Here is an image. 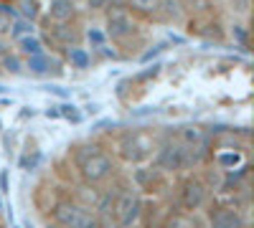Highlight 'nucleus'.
<instances>
[{
  "instance_id": "obj_9",
  "label": "nucleus",
  "mask_w": 254,
  "mask_h": 228,
  "mask_svg": "<svg viewBox=\"0 0 254 228\" xmlns=\"http://www.w3.org/2000/svg\"><path fill=\"white\" fill-rule=\"evenodd\" d=\"M130 182L145 195V193H158V188L165 185V175L155 168V165H135V170L130 175Z\"/></svg>"
},
{
  "instance_id": "obj_15",
  "label": "nucleus",
  "mask_w": 254,
  "mask_h": 228,
  "mask_svg": "<svg viewBox=\"0 0 254 228\" xmlns=\"http://www.w3.org/2000/svg\"><path fill=\"white\" fill-rule=\"evenodd\" d=\"M122 5L130 10L137 20H155L160 0H122Z\"/></svg>"
},
{
  "instance_id": "obj_8",
  "label": "nucleus",
  "mask_w": 254,
  "mask_h": 228,
  "mask_svg": "<svg viewBox=\"0 0 254 228\" xmlns=\"http://www.w3.org/2000/svg\"><path fill=\"white\" fill-rule=\"evenodd\" d=\"M23 66H26V74H31V76H36V79L61 76L64 69H66L61 53H54V51H44V53H36V56H26V58H23Z\"/></svg>"
},
{
  "instance_id": "obj_35",
  "label": "nucleus",
  "mask_w": 254,
  "mask_h": 228,
  "mask_svg": "<svg viewBox=\"0 0 254 228\" xmlns=\"http://www.w3.org/2000/svg\"><path fill=\"white\" fill-rule=\"evenodd\" d=\"M44 117H46V119H61V117H59V104L46 107V109H44Z\"/></svg>"
},
{
  "instance_id": "obj_20",
  "label": "nucleus",
  "mask_w": 254,
  "mask_h": 228,
  "mask_svg": "<svg viewBox=\"0 0 254 228\" xmlns=\"http://www.w3.org/2000/svg\"><path fill=\"white\" fill-rule=\"evenodd\" d=\"M99 188L97 185H87V182H81L79 180V188H76V193L71 195L76 203H81V205H87V208H92L94 211V205H97V200H99Z\"/></svg>"
},
{
  "instance_id": "obj_1",
  "label": "nucleus",
  "mask_w": 254,
  "mask_h": 228,
  "mask_svg": "<svg viewBox=\"0 0 254 228\" xmlns=\"http://www.w3.org/2000/svg\"><path fill=\"white\" fill-rule=\"evenodd\" d=\"M155 142H158V135L145 130V127H137V130H122L115 139V160H120L122 165H145L150 162L153 157V150H155Z\"/></svg>"
},
{
  "instance_id": "obj_34",
  "label": "nucleus",
  "mask_w": 254,
  "mask_h": 228,
  "mask_svg": "<svg viewBox=\"0 0 254 228\" xmlns=\"http://www.w3.org/2000/svg\"><path fill=\"white\" fill-rule=\"evenodd\" d=\"M13 46H10V38L5 36V33H0V56H3V53H8Z\"/></svg>"
},
{
  "instance_id": "obj_29",
  "label": "nucleus",
  "mask_w": 254,
  "mask_h": 228,
  "mask_svg": "<svg viewBox=\"0 0 254 228\" xmlns=\"http://www.w3.org/2000/svg\"><path fill=\"white\" fill-rule=\"evenodd\" d=\"M112 3H117V0H87V10L89 13H104Z\"/></svg>"
},
{
  "instance_id": "obj_41",
  "label": "nucleus",
  "mask_w": 254,
  "mask_h": 228,
  "mask_svg": "<svg viewBox=\"0 0 254 228\" xmlns=\"http://www.w3.org/2000/svg\"><path fill=\"white\" fill-rule=\"evenodd\" d=\"M0 76H3V69H0Z\"/></svg>"
},
{
  "instance_id": "obj_33",
  "label": "nucleus",
  "mask_w": 254,
  "mask_h": 228,
  "mask_svg": "<svg viewBox=\"0 0 254 228\" xmlns=\"http://www.w3.org/2000/svg\"><path fill=\"white\" fill-rule=\"evenodd\" d=\"M0 193L8 195L10 193V185H8V170H0Z\"/></svg>"
},
{
  "instance_id": "obj_36",
  "label": "nucleus",
  "mask_w": 254,
  "mask_h": 228,
  "mask_svg": "<svg viewBox=\"0 0 254 228\" xmlns=\"http://www.w3.org/2000/svg\"><path fill=\"white\" fill-rule=\"evenodd\" d=\"M33 114H36V109H33V107H23V112L18 114V119H28V117H33Z\"/></svg>"
},
{
  "instance_id": "obj_37",
  "label": "nucleus",
  "mask_w": 254,
  "mask_h": 228,
  "mask_svg": "<svg viewBox=\"0 0 254 228\" xmlns=\"http://www.w3.org/2000/svg\"><path fill=\"white\" fill-rule=\"evenodd\" d=\"M5 94H10V89L5 84H0V96H5Z\"/></svg>"
},
{
  "instance_id": "obj_12",
  "label": "nucleus",
  "mask_w": 254,
  "mask_h": 228,
  "mask_svg": "<svg viewBox=\"0 0 254 228\" xmlns=\"http://www.w3.org/2000/svg\"><path fill=\"white\" fill-rule=\"evenodd\" d=\"M186 10L181 5V0H160V8L155 15V23H168V26H186Z\"/></svg>"
},
{
  "instance_id": "obj_11",
  "label": "nucleus",
  "mask_w": 254,
  "mask_h": 228,
  "mask_svg": "<svg viewBox=\"0 0 254 228\" xmlns=\"http://www.w3.org/2000/svg\"><path fill=\"white\" fill-rule=\"evenodd\" d=\"M186 147H211V137L206 132V127L201 124H193V122H186L178 127V132H173Z\"/></svg>"
},
{
  "instance_id": "obj_17",
  "label": "nucleus",
  "mask_w": 254,
  "mask_h": 228,
  "mask_svg": "<svg viewBox=\"0 0 254 228\" xmlns=\"http://www.w3.org/2000/svg\"><path fill=\"white\" fill-rule=\"evenodd\" d=\"M0 69H3V74H10V76H23L26 74L23 56H20L15 48H10L8 53L0 56Z\"/></svg>"
},
{
  "instance_id": "obj_32",
  "label": "nucleus",
  "mask_w": 254,
  "mask_h": 228,
  "mask_svg": "<svg viewBox=\"0 0 254 228\" xmlns=\"http://www.w3.org/2000/svg\"><path fill=\"white\" fill-rule=\"evenodd\" d=\"M81 112H84V117H87V114H89V117H97V114L102 112V104H99V101H89V104H84Z\"/></svg>"
},
{
  "instance_id": "obj_10",
  "label": "nucleus",
  "mask_w": 254,
  "mask_h": 228,
  "mask_svg": "<svg viewBox=\"0 0 254 228\" xmlns=\"http://www.w3.org/2000/svg\"><path fill=\"white\" fill-rule=\"evenodd\" d=\"M44 18L51 23H69L79 18V3L76 0H49L44 5Z\"/></svg>"
},
{
  "instance_id": "obj_28",
  "label": "nucleus",
  "mask_w": 254,
  "mask_h": 228,
  "mask_svg": "<svg viewBox=\"0 0 254 228\" xmlns=\"http://www.w3.org/2000/svg\"><path fill=\"white\" fill-rule=\"evenodd\" d=\"M160 69H163V64H160V61H155L153 66H147L145 71H140L135 79H137V81H150V79H155V76L160 74Z\"/></svg>"
},
{
  "instance_id": "obj_39",
  "label": "nucleus",
  "mask_w": 254,
  "mask_h": 228,
  "mask_svg": "<svg viewBox=\"0 0 254 228\" xmlns=\"http://www.w3.org/2000/svg\"><path fill=\"white\" fill-rule=\"evenodd\" d=\"M130 228H142V223H140V226H130Z\"/></svg>"
},
{
  "instance_id": "obj_38",
  "label": "nucleus",
  "mask_w": 254,
  "mask_h": 228,
  "mask_svg": "<svg viewBox=\"0 0 254 228\" xmlns=\"http://www.w3.org/2000/svg\"><path fill=\"white\" fill-rule=\"evenodd\" d=\"M224 3H226V0H211V5H214V8L216 5H224Z\"/></svg>"
},
{
  "instance_id": "obj_6",
  "label": "nucleus",
  "mask_w": 254,
  "mask_h": 228,
  "mask_svg": "<svg viewBox=\"0 0 254 228\" xmlns=\"http://www.w3.org/2000/svg\"><path fill=\"white\" fill-rule=\"evenodd\" d=\"M74 170H76V178H79L81 182L97 185V188H99V185L110 182V180L117 175V160H115V155L107 152V147H104V144H99L94 152H89L81 162L74 165Z\"/></svg>"
},
{
  "instance_id": "obj_23",
  "label": "nucleus",
  "mask_w": 254,
  "mask_h": 228,
  "mask_svg": "<svg viewBox=\"0 0 254 228\" xmlns=\"http://www.w3.org/2000/svg\"><path fill=\"white\" fill-rule=\"evenodd\" d=\"M59 117H61L64 122H69V124H81V122H84V112H81V107L71 104L69 99L59 104Z\"/></svg>"
},
{
  "instance_id": "obj_13",
  "label": "nucleus",
  "mask_w": 254,
  "mask_h": 228,
  "mask_svg": "<svg viewBox=\"0 0 254 228\" xmlns=\"http://www.w3.org/2000/svg\"><path fill=\"white\" fill-rule=\"evenodd\" d=\"M61 58H64V64L71 66V69H76V71H89V69L94 66V56H92V51H89V48H84L81 44L69 46L66 51L61 53Z\"/></svg>"
},
{
  "instance_id": "obj_14",
  "label": "nucleus",
  "mask_w": 254,
  "mask_h": 228,
  "mask_svg": "<svg viewBox=\"0 0 254 228\" xmlns=\"http://www.w3.org/2000/svg\"><path fill=\"white\" fill-rule=\"evenodd\" d=\"M160 228H203V226H201V221L196 218V213H188V211L176 208V211H168V213H165Z\"/></svg>"
},
{
  "instance_id": "obj_19",
  "label": "nucleus",
  "mask_w": 254,
  "mask_h": 228,
  "mask_svg": "<svg viewBox=\"0 0 254 228\" xmlns=\"http://www.w3.org/2000/svg\"><path fill=\"white\" fill-rule=\"evenodd\" d=\"M226 33L237 44V48H242L244 53L249 51V28H247V23H242V20H231V23L226 26Z\"/></svg>"
},
{
  "instance_id": "obj_5",
  "label": "nucleus",
  "mask_w": 254,
  "mask_h": 228,
  "mask_svg": "<svg viewBox=\"0 0 254 228\" xmlns=\"http://www.w3.org/2000/svg\"><path fill=\"white\" fill-rule=\"evenodd\" d=\"M176 203L181 211L198 213L211 203V185L201 173H183L176 182Z\"/></svg>"
},
{
  "instance_id": "obj_27",
  "label": "nucleus",
  "mask_w": 254,
  "mask_h": 228,
  "mask_svg": "<svg viewBox=\"0 0 254 228\" xmlns=\"http://www.w3.org/2000/svg\"><path fill=\"white\" fill-rule=\"evenodd\" d=\"M226 5L237 18H247L249 15V0H226Z\"/></svg>"
},
{
  "instance_id": "obj_25",
  "label": "nucleus",
  "mask_w": 254,
  "mask_h": 228,
  "mask_svg": "<svg viewBox=\"0 0 254 228\" xmlns=\"http://www.w3.org/2000/svg\"><path fill=\"white\" fill-rule=\"evenodd\" d=\"M41 160H44V152H41L38 147H33V150H26L23 155H20V160H18V165H20V170H26V173H33L38 165H41Z\"/></svg>"
},
{
  "instance_id": "obj_21",
  "label": "nucleus",
  "mask_w": 254,
  "mask_h": 228,
  "mask_svg": "<svg viewBox=\"0 0 254 228\" xmlns=\"http://www.w3.org/2000/svg\"><path fill=\"white\" fill-rule=\"evenodd\" d=\"M181 5H183V10H186L188 18H203L208 13H214L211 0H181Z\"/></svg>"
},
{
  "instance_id": "obj_2",
  "label": "nucleus",
  "mask_w": 254,
  "mask_h": 228,
  "mask_svg": "<svg viewBox=\"0 0 254 228\" xmlns=\"http://www.w3.org/2000/svg\"><path fill=\"white\" fill-rule=\"evenodd\" d=\"M150 162L163 175H183V173L196 170L193 160H190V150L176 135H165V137L158 135V142H155Z\"/></svg>"
},
{
  "instance_id": "obj_31",
  "label": "nucleus",
  "mask_w": 254,
  "mask_h": 228,
  "mask_svg": "<svg viewBox=\"0 0 254 228\" xmlns=\"http://www.w3.org/2000/svg\"><path fill=\"white\" fill-rule=\"evenodd\" d=\"M115 127H120V124H117L115 119H102V122H97L94 127H92V135H102V132H110V130H115Z\"/></svg>"
},
{
  "instance_id": "obj_26",
  "label": "nucleus",
  "mask_w": 254,
  "mask_h": 228,
  "mask_svg": "<svg viewBox=\"0 0 254 228\" xmlns=\"http://www.w3.org/2000/svg\"><path fill=\"white\" fill-rule=\"evenodd\" d=\"M168 46H171L168 41H158V44H150V46H147V48L137 56V61H140V64H150V61H153V58H158Z\"/></svg>"
},
{
  "instance_id": "obj_3",
  "label": "nucleus",
  "mask_w": 254,
  "mask_h": 228,
  "mask_svg": "<svg viewBox=\"0 0 254 228\" xmlns=\"http://www.w3.org/2000/svg\"><path fill=\"white\" fill-rule=\"evenodd\" d=\"M102 15H104V26H102L104 36H107L110 44H115V48H127L135 38H140L142 33L140 20L122 3H112Z\"/></svg>"
},
{
  "instance_id": "obj_22",
  "label": "nucleus",
  "mask_w": 254,
  "mask_h": 228,
  "mask_svg": "<svg viewBox=\"0 0 254 228\" xmlns=\"http://www.w3.org/2000/svg\"><path fill=\"white\" fill-rule=\"evenodd\" d=\"M33 31H36V23H31V20H26V18H13L10 26H8V38H10V44H13V41L23 38V36L33 33Z\"/></svg>"
},
{
  "instance_id": "obj_4",
  "label": "nucleus",
  "mask_w": 254,
  "mask_h": 228,
  "mask_svg": "<svg viewBox=\"0 0 254 228\" xmlns=\"http://www.w3.org/2000/svg\"><path fill=\"white\" fill-rule=\"evenodd\" d=\"M49 218L59 228H99V218L92 208L76 203L74 198H59L49 205Z\"/></svg>"
},
{
  "instance_id": "obj_18",
  "label": "nucleus",
  "mask_w": 254,
  "mask_h": 228,
  "mask_svg": "<svg viewBox=\"0 0 254 228\" xmlns=\"http://www.w3.org/2000/svg\"><path fill=\"white\" fill-rule=\"evenodd\" d=\"M13 3H15L18 18H26V20H31V23H38V18L44 15L41 0H13Z\"/></svg>"
},
{
  "instance_id": "obj_40",
  "label": "nucleus",
  "mask_w": 254,
  "mask_h": 228,
  "mask_svg": "<svg viewBox=\"0 0 254 228\" xmlns=\"http://www.w3.org/2000/svg\"><path fill=\"white\" fill-rule=\"evenodd\" d=\"M49 228H59V226H54V223H51V226H49Z\"/></svg>"
},
{
  "instance_id": "obj_24",
  "label": "nucleus",
  "mask_w": 254,
  "mask_h": 228,
  "mask_svg": "<svg viewBox=\"0 0 254 228\" xmlns=\"http://www.w3.org/2000/svg\"><path fill=\"white\" fill-rule=\"evenodd\" d=\"M81 38L89 44V48H92V51H97L99 46L107 44V36H104V28H99V26H87V28L81 31Z\"/></svg>"
},
{
  "instance_id": "obj_16",
  "label": "nucleus",
  "mask_w": 254,
  "mask_h": 228,
  "mask_svg": "<svg viewBox=\"0 0 254 228\" xmlns=\"http://www.w3.org/2000/svg\"><path fill=\"white\" fill-rule=\"evenodd\" d=\"M13 48L20 53V56H36V53H44V51H49L46 46H44V41H41V36H36V33H28V36H23V38H18V41H13Z\"/></svg>"
},
{
  "instance_id": "obj_30",
  "label": "nucleus",
  "mask_w": 254,
  "mask_h": 228,
  "mask_svg": "<svg viewBox=\"0 0 254 228\" xmlns=\"http://www.w3.org/2000/svg\"><path fill=\"white\" fill-rule=\"evenodd\" d=\"M44 91H46V94L59 96L61 101H66V99L71 96V91H69V89H64V87H59V84H46V87H44Z\"/></svg>"
},
{
  "instance_id": "obj_7",
  "label": "nucleus",
  "mask_w": 254,
  "mask_h": 228,
  "mask_svg": "<svg viewBox=\"0 0 254 228\" xmlns=\"http://www.w3.org/2000/svg\"><path fill=\"white\" fill-rule=\"evenodd\" d=\"M206 223L208 228H249L244 211L237 203H208L206 205Z\"/></svg>"
}]
</instances>
